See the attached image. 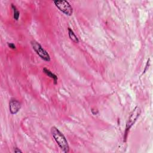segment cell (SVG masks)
<instances>
[{
    "label": "cell",
    "instance_id": "obj_1",
    "mask_svg": "<svg viewBox=\"0 0 153 153\" xmlns=\"http://www.w3.org/2000/svg\"><path fill=\"white\" fill-rule=\"evenodd\" d=\"M50 131L53 137L58 143L61 149L65 153L69 152V146L64 135L55 126L52 127Z\"/></svg>",
    "mask_w": 153,
    "mask_h": 153
},
{
    "label": "cell",
    "instance_id": "obj_2",
    "mask_svg": "<svg viewBox=\"0 0 153 153\" xmlns=\"http://www.w3.org/2000/svg\"><path fill=\"white\" fill-rule=\"evenodd\" d=\"M140 113H141V109L139 106H136L134 108V109L132 111V112L130 113L126 125V129H125V132H124V141H126V138L127 137V135L130 129L133 126V125L135 123V122L140 116Z\"/></svg>",
    "mask_w": 153,
    "mask_h": 153
},
{
    "label": "cell",
    "instance_id": "obj_3",
    "mask_svg": "<svg viewBox=\"0 0 153 153\" xmlns=\"http://www.w3.org/2000/svg\"><path fill=\"white\" fill-rule=\"evenodd\" d=\"M32 47L35 52L38 56L46 62H50L51 61V58L49 53L42 47V46L36 41H32L31 42Z\"/></svg>",
    "mask_w": 153,
    "mask_h": 153
},
{
    "label": "cell",
    "instance_id": "obj_4",
    "mask_svg": "<svg viewBox=\"0 0 153 153\" xmlns=\"http://www.w3.org/2000/svg\"><path fill=\"white\" fill-rule=\"evenodd\" d=\"M53 3L55 6L64 15L67 16H71L73 14V9L69 3L65 0H62V1H54Z\"/></svg>",
    "mask_w": 153,
    "mask_h": 153
},
{
    "label": "cell",
    "instance_id": "obj_5",
    "mask_svg": "<svg viewBox=\"0 0 153 153\" xmlns=\"http://www.w3.org/2000/svg\"><path fill=\"white\" fill-rule=\"evenodd\" d=\"M21 103L15 99H12L9 102V109L12 114L15 115L19 112L21 109Z\"/></svg>",
    "mask_w": 153,
    "mask_h": 153
},
{
    "label": "cell",
    "instance_id": "obj_6",
    "mask_svg": "<svg viewBox=\"0 0 153 153\" xmlns=\"http://www.w3.org/2000/svg\"><path fill=\"white\" fill-rule=\"evenodd\" d=\"M43 72L46 75H47L49 77H50V78L53 79V82H54V84H57L58 83V76L55 74L54 73H53L51 71H50L49 69L46 68H44L43 69Z\"/></svg>",
    "mask_w": 153,
    "mask_h": 153
},
{
    "label": "cell",
    "instance_id": "obj_7",
    "mask_svg": "<svg viewBox=\"0 0 153 153\" xmlns=\"http://www.w3.org/2000/svg\"><path fill=\"white\" fill-rule=\"evenodd\" d=\"M68 35L71 40H72L73 42L75 43H79V39L73 31V30L71 28H68Z\"/></svg>",
    "mask_w": 153,
    "mask_h": 153
},
{
    "label": "cell",
    "instance_id": "obj_8",
    "mask_svg": "<svg viewBox=\"0 0 153 153\" xmlns=\"http://www.w3.org/2000/svg\"><path fill=\"white\" fill-rule=\"evenodd\" d=\"M12 9L13 12V18L15 21H18L20 17V12L18 10L16 7L13 4H12Z\"/></svg>",
    "mask_w": 153,
    "mask_h": 153
},
{
    "label": "cell",
    "instance_id": "obj_9",
    "mask_svg": "<svg viewBox=\"0 0 153 153\" xmlns=\"http://www.w3.org/2000/svg\"><path fill=\"white\" fill-rule=\"evenodd\" d=\"M7 46L9 48H10L12 50H16V46L15 45V44L12 43H7Z\"/></svg>",
    "mask_w": 153,
    "mask_h": 153
},
{
    "label": "cell",
    "instance_id": "obj_10",
    "mask_svg": "<svg viewBox=\"0 0 153 153\" xmlns=\"http://www.w3.org/2000/svg\"><path fill=\"white\" fill-rule=\"evenodd\" d=\"M91 111H92V114L94 115H98V113H99L98 110H97V109H95V108H92V109H91Z\"/></svg>",
    "mask_w": 153,
    "mask_h": 153
},
{
    "label": "cell",
    "instance_id": "obj_11",
    "mask_svg": "<svg viewBox=\"0 0 153 153\" xmlns=\"http://www.w3.org/2000/svg\"><path fill=\"white\" fill-rule=\"evenodd\" d=\"M14 152H15V153H22V151L19 148L16 147V148H15V149H14Z\"/></svg>",
    "mask_w": 153,
    "mask_h": 153
}]
</instances>
